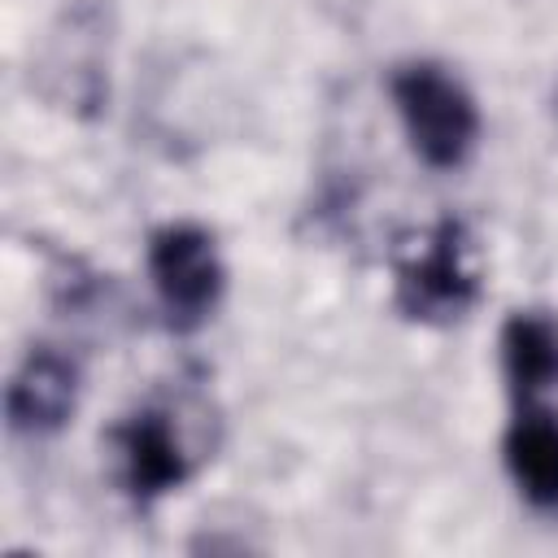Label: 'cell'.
I'll list each match as a JSON object with an SVG mask.
<instances>
[{"mask_svg":"<svg viewBox=\"0 0 558 558\" xmlns=\"http://www.w3.org/2000/svg\"><path fill=\"white\" fill-rule=\"evenodd\" d=\"M401 131L432 170H458L480 144L475 96L436 61H405L388 78Z\"/></svg>","mask_w":558,"mask_h":558,"instance_id":"cell-1","label":"cell"},{"mask_svg":"<svg viewBox=\"0 0 558 558\" xmlns=\"http://www.w3.org/2000/svg\"><path fill=\"white\" fill-rule=\"evenodd\" d=\"M466 227L458 218L432 222L392 262V301L410 323H458L480 301V275L471 270Z\"/></svg>","mask_w":558,"mask_h":558,"instance_id":"cell-2","label":"cell"},{"mask_svg":"<svg viewBox=\"0 0 558 558\" xmlns=\"http://www.w3.org/2000/svg\"><path fill=\"white\" fill-rule=\"evenodd\" d=\"M148 279L170 331H196L209 323L227 288L218 244L196 222H166L148 235Z\"/></svg>","mask_w":558,"mask_h":558,"instance_id":"cell-3","label":"cell"},{"mask_svg":"<svg viewBox=\"0 0 558 558\" xmlns=\"http://www.w3.org/2000/svg\"><path fill=\"white\" fill-rule=\"evenodd\" d=\"M113 462L126 497L140 506L174 493L192 475V453L183 449L174 418L157 405H144L113 427Z\"/></svg>","mask_w":558,"mask_h":558,"instance_id":"cell-4","label":"cell"},{"mask_svg":"<svg viewBox=\"0 0 558 558\" xmlns=\"http://www.w3.org/2000/svg\"><path fill=\"white\" fill-rule=\"evenodd\" d=\"M78 405V366L70 353L52 349V344H35L22 366L9 379L4 392V410H9V427L22 436H52L70 423Z\"/></svg>","mask_w":558,"mask_h":558,"instance_id":"cell-5","label":"cell"},{"mask_svg":"<svg viewBox=\"0 0 558 558\" xmlns=\"http://www.w3.org/2000/svg\"><path fill=\"white\" fill-rule=\"evenodd\" d=\"M506 471L532 506L558 510V414L523 401L514 423L506 427Z\"/></svg>","mask_w":558,"mask_h":558,"instance_id":"cell-6","label":"cell"},{"mask_svg":"<svg viewBox=\"0 0 558 558\" xmlns=\"http://www.w3.org/2000/svg\"><path fill=\"white\" fill-rule=\"evenodd\" d=\"M501 371L519 401L558 388V318L545 310H514L501 327Z\"/></svg>","mask_w":558,"mask_h":558,"instance_id":"cell-7","label":"cell"}]
</instances>
